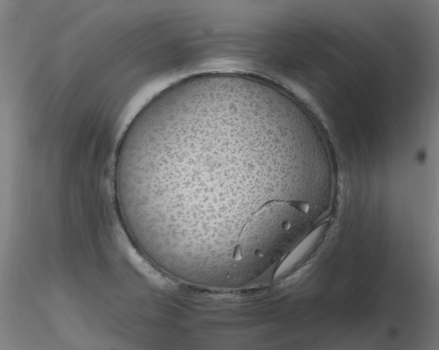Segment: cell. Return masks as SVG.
Segmentation results:
<instances>
[{"label": "cell", "instance_id": "6da1fadb", "mask_svg": "<svg viewBox=\"0 0 439 350\" xmlns=\"http://www.w3.org/2000/svg\"><path fill=\"white\" fill-rule=\"evenodd\" d=\"M276 116L245 96L204 91L141 110L119 142L115 189L138 240L159 252L233 257L256 246L290 181Z\"/></svg>", "mask_w": 439, "mask_h": 350}]
</instances>
